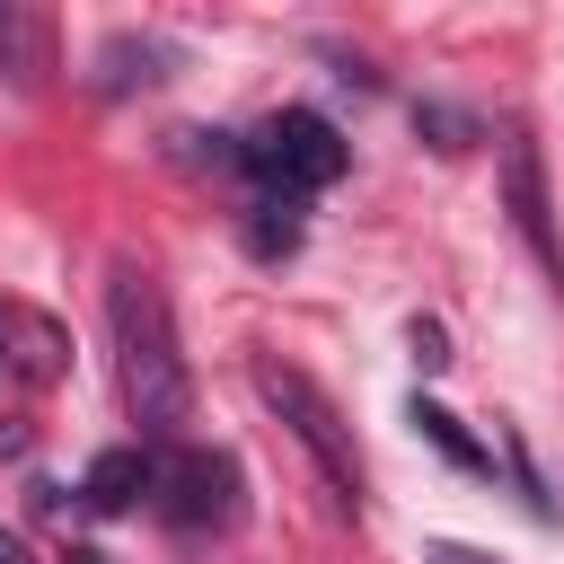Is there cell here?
<instances>
[{
    "mask_svg": "<svg viewBox=\"0 0 564 564\" xmlns=\"http://www.w3.org/2000/svg\"><path fill=\"white\" fill-rule=\"evenodd\" d=\"M423 564H494V555H476V546H458V538H432Z\"/></svg>",
    "mask_w": 564,
    "mask_h": 564,
    "instance_id": "cell-13",
    "label": "cell"
},
{
    "mask_svg": "<svg viewBox=\"0 0 564 564\" xmlns=\"http://www.w3.org/2000/svg\"><path fill=\"white\" fill-rule=\"evenodd\" d=\"M247 247L273 264V256H291L300 247V203H282V194H264L256 212H247Z\"/></svg>",
    "mask_w": 564,
    "mask_h": 564,
    "instance_id": "cell-10",
    "label": "cell"
},
{
    "mask_svg": "<svg viewBox=\"0 0 564 564\" xmlns=\"http://www.w3.org/2000/svg\"><path fill=\"white\" fill-rule=\"evenodd\" d=\"M106 335H115V388L141 423V449L150 441H185L194 423V361L176 344V317H167V291L150 264H115L106 273Z\"/></svg>",
    "mask_w": 564,
    "mask_h": 564,
    "instance_id": "cell-1",
    "label": "cell"
},
{
    "mask_svg": "<svg viewBox=\"0 0 564 564\" xmlns=\"http://www.w3.org/2000/svg\"><path fill=\"white\" fill-rule=\"evenodd\" d=\"M150 485H159V449H141V441H132V449H97V458H88L79 502H88V511H132Z\"/></svg>",
    "mask_w": 564,
    "mask_h": 564,
    "instance_id": "cell-7",
    "label": "cell"
},
{
    "mask_svg": "<svg viewBox=\"0 0 564 564\" xmlns=\"http://www.w3.org/2000/svg\"><path fill=\"white\" fill-rule=\"evenodd\" d=\"M0 70H18V79H44L53 70V18L44 9L0 0Z\"/></svg>",
    "mask_w": 564,
    "mask_h": 564,
    "instance_id": "cell-8",
    "label": "cell"
},
{
    "mask_svg": "<svg viewBox=\"0 0 564 564\" xmlns=\"http://www.w3.org/2000/svg\"><path fill=\"white\" fill-rule=\"evenodd\" d=\"M405 423H414V432H423V441H432L441 458H458V467H494V458H485V449H476V441L458 432V414H449V405H432V397H414V405H405Z\"/></svg>",
    "mask_w": 564,
    "mask_h": 564,
    "instance_id": "cell-9",
    "label": "cell"
},
{
    "mask_svg": "<svg viewBox=\"0 0 564 564\" xmlns=\"http://www.w3.org/2000/svg\"><path fill=\"white\" fill-rule=\"evenodd\" d=\"M0 370H9L18 388H53V379L70 370V335H62L35 300H9V291H0Z\"/></svg>",
    "mask_w": 564,
    "mask_h": 564,
    "instance_id": "cell-5",
    "label": "cell"
},
{
    "mask_svg": "<svg viewBox=\"0 0 564 564\" xmlns=\"http://www.w3.org/2000/svg\"><path fill=\"white\" fill-rule=\"evenodd\" d=\"M256 397L291 423V441L317 458V476H326V494H335V511L344 520H361V449H352V432H344V414H335V397L308 379V370H291V361H273V352H256Z\"/></svg>",
    "mask_w": 564,
    "mask_h": 564,
    "instance_id": "cell-2",
    "label": "cell"
},
{
    "mask_svg": "<svg viewBox=\"0 0 564 564\" xmlns=\"http://www.w3.org/2000/svg\"><path fill=\"white\" fill-rule=\"evenodd\" d=\"M238 467L220 458V449H176V458H159V485H150V502H159V520H176V529H220L229 511H238Z\"/></svg>",
    "mask_w": 564,
    "mask_h": 564,
    "instance_id": "cell-4",
    "label": "cell"
},
{
    "mask_svg": "<svg viewBox=\"0 0 564 564\" xmlns=\"http://www.w3.org/2000/svg\"><path fill=\"white\" fill-rule=\"evenodd\" d=\"M502 194H511V229L529 238V256L564 282V247H555V212H546V167H538V141L529 132L502 141Z\"/></svg>",
    "mask_w": 564,
    "mask_h": 564,
    "instance_id": "cell-6",
    "label": "cell"
},
{
    "mask_svg": "<svg viewBox=\"0 0 564 564\" xmlns=\"http://www.w3.org/2000/svg\"><path fill=\"white\" fill-rule=\"evenodd\" d=\"M405 344H414V361H423V370H449V335H441L432 317H414V326H405Z\"/></svg>",
    "mask_w": 564,
    "mask_h": 564,
    "instance_id": "cell-12",
    "label": "cell"
},
{
    "mask_svg": "<svg viewBox=\"0 0 564 564\" xmlns=\"http://www.w3.org/2000/svg\"><path fill=\"white\" fill-rule=\"evenodd\" d=\"M0 564H26V546H18V538H9V529H0Z\"/></svg>",
    "mask_w": 564,
    "mask_h": 564,
    "instance_id": "cell-14",
    "label": "cell"
},
{
    "mask_svg": "<svg viewBox=\"0 0 564 564\" xmlns=\"http://www.w3.org/2000/svg\"><path fill=\"white\" fill-rule=\"evenodd\" d=\"M344 132L326 123V115H308V106H282V115H264L247 141H238V167L264 185V194H282V203H300V194H317V185H335L344 176Z\"/></svg>",
    "mask_w": 564,
    "mask_h": 564,
    "instance_id": "cell-3",
    "label": "cell"
},
{
    "mask_svg": "<svg viewBox=\"0 0 564 564\" xmlns=\"http://www.w3.org/2000/svg\"><path fill=\"white\" fill-rule=\"evenodd\" d=\"M70 564H106V555H70Z\"/></svg>",
    "mask_w": 564,
    "mask_h": 564,
    "instance_id": "cell-15",
    "label": "cell"
},
{
    "mask_svg": "<svg viewBox=\"0 0 564 564\" xmlns=\"http://www.w3.org/2000/svg\"><path fill=\"white\" fill-rule=\"evenodd\" d=\"M414 132H423L432 150H476V141H485V123H476L467 106H441V97H432V106H414Z\"/></svg>",
    "mask_w": 564,
    "mask_h": 564,
    "instance_id": "cell-11",
    "label": "cell"
}]
</instances>
